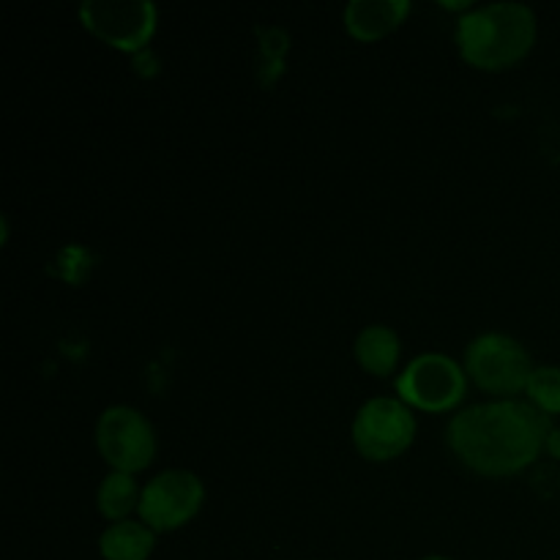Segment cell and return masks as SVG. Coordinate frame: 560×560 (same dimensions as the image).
<instances>
[{
  "instance_id": "cell-1",
  "label": "cell",
  "mask_w": 560,
  "mask_h": 560,
  "mask_svg": "<svg viewBox=\"0 0 560 560\" xmlns=\"http://www.w3.org/2000/svg\"><path fill=\"white\" fill-rule=\"evenodd\" d=\"M552 424L528 399H490L452 416L446 443L468 470L490 479L517 476L547 448Z\"/></svg>"
},
{
  "instance_id": "cell-2",
  "label": "cell",
  "mask_w": 560,
  "mask_h": 560,
  "mask_svg": "<svg viewBox=\"0 0 560 560\" xmlns=\"http://www.w3.org/2000/svg\"><path fill=\"white\" fill-rule=\"evenodd\" d=\"M454 36L465 63L481 71H503L528 58L539 36V20L530 5L501 0L465 11Z\"/></svg>"
},
{
  "instance_id": "cell-3",
  "label": "cell",
  "mask_w": 560,
  "mask_h": 560,
  "mask_svg": "<svg viewBox=\"0 0 560 560\" xmlns=\"http://www.w3.org/2000/svg\"><path fill=\"white\" fill-rule=\"evenodd\" d=\"M463 366L468 381L495 399H517V394L528 388L536 370L525 345L501 331L479 334L465 348Z\"/></svg>"
},
{
  "instance_id": "cell-4",
  "label": "cell",
  "mask_w": 560,
  "mask_h": 560,
  "mask_svg": "<svg viewBox=\"0 0 560 560\" xmlns=\"http://www.w3.org/2000/svg\"><path fill=\"white\" fill-rule=\"evenodd\" d=\"M397 397L410 410L421 413H448L468 394V372L448 353H419L397 375Z\"/></svg>"
},
{
  "instance_id": "cell-5",
  "label": "cell",
  "mask_w": 560,
  "mask_h": 560,
  "mask_svg": "<svg viewBox=\"0 0 560 560\" xmlns=\"http://www.w3.org/2000/svg\"><path fill=\"white\" fill-rule=\"evenodd\" d=\"M355 452L370 463H392L416 441V416L399 397H372L350 427Z\"/></svg>"
},
{
  "instance_id": "cell-6",
  "label": "cell",
  "mask_w": 560,
  "mask_h": 560,
  "mask_svg": "<svg viewBox=\"0 0 560 560\" xmlns=\"http://www.w3.org/2000/svg\"><path fill=\"white\" fill-rule=\"evenodd\" d=\"M96 448L118 474H140L156 457V432L131 405H109L96 421Z\"/></svg>"
},
{
  "instance_id": "cell-7",
  "label": "cell",
  "mask_w": 560,
  "mask_h": 560,
  "mask_svg": "<svg viewBox=\"0 0 560 560\" xmlns=\"http://www.w3.org/2000/svg\"><path fill=\"white\" fill-rule=\"evenodd\" d=\"M202 503H206V485L200 476L184 468H170L142 487L137 514L153 534H170L191 523L200 514Z\"/></svg>"
},
{
  "instance_id": "cell-8",
  "label": "cell",
  "mask_w": 560,
  "mask_h": 560,
  "mask_svg": "<svg viewBox=\"0 0 560 560\" xmlns=\"http://www.w3.org/2000/svg\"><path fill=\"white\" fill-rule=\"evenodd\" d=\"M80 22L88 33L120 52H140L159 25V9L151 0H85Z\"/></svg>"
},
{
  "instance_id": "cell-9",
  "label": "cell",
  "mask_w": 560,
  "mask_h": 560,
  "mask_svg": "<svg viewBox=\"0 0 560 560\" xmlns=\"http://www.w3.org/2000/svg\"><path fill=\"white\" fill-rule=\"evenodd\" d=\"M410 14V0H353L345 5V31L355 42H381Z\"/></svg>"
},
{
  "instance_id": "cell-10",
  "label": "cell",
  "mask_w": 560,
  "mask_h": 560,
  "mask_svg": "<svg viewBox=\"0 0 560 560\" xmlns=\"http://www.w3.org/2000/svg\"><path fill=\"white\" fill-rule=\"evenodd\" d=\"M355 361L364 372L375 377H388L399 364V353H402V342H399L397 331L383 323H372L359 331L353 342Z\"/></svg>"
},
{
  "instance_id": "cell-11",
  "label": "cell",
  "mask_w": 560,
  "mask_h": 560,
  "mask_svg": "<svg viewBox=\"0 0 560 560\" xmlns=\"http://www.w3.org/2000/svg\"><path fill=\"white\" fill-rule=\"evenodd\" d=\"M156 536L142 520L109 523L98 536V552L104 560H148L156 550Z\"/></svg>"
},
{
  "instance_id": "cell-12",
  "label": "cell",
  "mask_w": 560,
  "mask_h": 560,
  "mask_svg": "<svg viewBox=\"0 0 560 560\" xmlns=\"http://www.w3.org/2000/svg\"><path fill=\"white\" fill-rule=\"evenodd\" d=\"M140 495L142 487H137L135 476L131 474H118V470H109L102 479L96 492V506L98 514L109 523H124L131 520V514L140 509Z\"/></svg>"
},
{
  "instance_id": "cell-13",
  "label": "cell",
  "mask_w": 560,
  "mask_h": 560,
  "mask_svg": "<svg viewBox=\"0 0 560 560\" xmlns=\"http://www.w3.org/2000/svg\"><path fill=\"white\" fill-rule=\"evenodd\" d=\"M525 399L536 410H541L547 419L550 416H560V366H536L528 381V388H525Z\"/></svg>"
},
{
  "instance_id": "cell-14",
  "label": "cell",
  "mask_w": 560,
  "mask_h": 560,
  "mask_svg": "<svg viewBox=\"0 0 560 560\" xmlns=\"http://www.w3.org/2000/svg\"><path fill=\"white\" fill-rule=\"evenodd\" d=\"M547 452H550L556 459H560V430L550 432V438H547Z\"/></svg>"
},
{
  "instance_id": "cell-15",
  "label": "cell",
  "mask_w": 560,
  "mask_h": 560,
  "mask_svg": "<svg viewBox=\"0 0 560 560\" xmlns=\"http://www.w3.org/2000/svg\"><path fill=\"white\" fill-rule=\"evenodd\" d=\"M421 560H454V558H446V556H427V558H421Z\"/></svg>"
}]
</instances>
